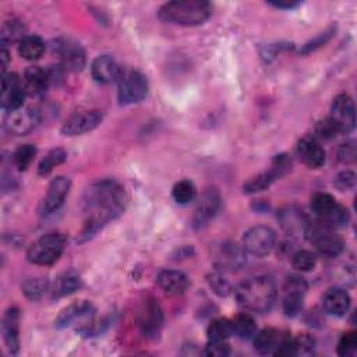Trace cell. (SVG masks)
<instances>
[{
    "label": "cell",
    "mask_w": 357,
    "mask_h": 357,
    "mask_svg": "<svg viewBox=\"0 0 357 357\" xmlns=\"http://www.w3.org/2000/svg\"><path fill=\"white\" fill-rule=\"evenodd\" d=\"M127 202V192L117 181L107 178L91 184L82 197L85 222L77 241L89 240L107 222L119 218L126 211Z\"/></svg>",
    "instance_id": "cell-1"
},
{
    "label": "cell",
    "mask_w": 357,
    "mask_h": 357,
    "mask_svg": "<svg viewBox=\"0 0 357 357\" xmlns=\"http://www.w3.org/2000/svg\"><path fill=\"white\" fill-rule=\"evenodd\" d=\"M237 304L248 312L264 314L276 300V286L268 276H255L241 282L234 289Z\"/></svg>",
    "instance_id": "cell-2"
},
{
    "label": "cell",
    "mask_w": 357,
    "mask_h": 357,
    "mask_svg": "<svg viewBox=\"0 0 357 357\" xmlns=\"http://www.w3.org/2000/svg\"><path fill=\"white\" fill-rule=\"evenodd\" d=\"M212 14V6L202 0L169 1L159 8V18L165 22L194 26L201 25Z\"/></svg>",
    "instance_id": "cell-3"
},
{
    "label": "cell",
    "mask_w": 357,
    "mask_h": 357,
    "mask_svg": "<svg viewBox=\"0 0 357 357\" xmlns=\"http://www.w3.org/2000/svg\"><path fill=\"white\" fill-rule=\"evenodd\" d=\"M95 307L91 301L79 300L64 307L54 319V326L59 329L67 328L77 322V331L84 335H91L98 331L95 324Z\"/></svg>",
    "instance_id": "cell-4"
},
{
    "label": "cell",
    "mask_w": 357,
    "mask_h": 357,
    "mask_svg": "<svg viewBox=\"0 0 357 357\" xmlns=\"http://www.w3.org/2000/svg\"><path fill=\"white\" fill-rule=\"evenodd\" d=\"M311 211L315 215V220L332 229L344 227L350 220L347 208L339 204L328 192H315L311 197Z\"/></svg>",
    "instance_id": "cell-5"
},
{
    "label": "cell",
    "mask_w": 357,
    "mask_h": 357,
    "mask_svg": "<svg viewBox=\"0 0 357 357\" xmlns=\"http://www.w3.org/2000/svg\"><path fill=\"white\" fill-rule=\"evenodd\" d=\"M304 237L314 245V248L326 257H337L344 248L343 238L335 229L318 222H307L304 227Z\"/></svg>",
    "instance_id": "cell-6"
},
{
    "label": "cell",
    "mask_w": 357,
    "mask_h": 357,
    "mask_svg": "<svg viewBox=\"0 0 357 357\" xmlns=\"http://www.w3.org/2000/svg\"><path fill=\"white\" fill-rule=\"evenodd\" d=\"M66 237L61 233H46L36 238L26 250V258L35 265H52L63 254Z\"/></svg>",
    "instance_id": "cell-7"
},
{
    "label": "cell",
    "mask_w": 357,
    "mask_h": 357,
    "mask_svg": "<svg viewBox=\"0 0 357 357\" xmlns=\"http://www.w3.org/2000/svg\"><path fill=\"white\" fill-rule=\"evenodd\" d=\"M149 84L146 77L137 70L123 71L117 81V99L123 106L144 100L148 95Z\"/></svg>",
    "instance_id": "cell-8"
},
{
    "label": "cell",
    "mask_w": 357,
    "mask_h": 357,
    "mask_svg": "<svg viewBox=\"0 0 357 357\" xmlns=\"http://www.w3.org/2000/svg\"><path fill=\"white\" fill-rule=\"evenodd\" d=\"M276 243L275 231L268 226H254L243 236V248L254 257H265L271 254Z\"/></svg>",
    "instance_id": "cell-9"
},
{
    "label": "cell",
    "mask_w": 357,
    "mask_h": 357,
    "mask_svg": "<svg viewBox=\"0 0 357 357\" xmlns=\"http://www.w3.org/2000/svg\"><path fill=\"white\" fill-rule=\"evenodd\" d=\"M163 324V312L159 303L153 297L142 301L138 311V326L142 335L148 339H156L160 335Z\"/></svg>",
    "instance_id": "cell-10"
},
{
    "label": "cell",
    "mask_w": 357,
    "mask_h": 357,
    "mask_svg": "<svg viewBox=\"0 0 357 357\" xmlns=\"http://www.w3.org/2000/svg\"><path fill=\"white\" fill-rule=\"evenodd\" d=\"M102 119H103V114L100 110H96V109L79 110L70 114L64 120L60 131L63 135H67V137L82 135L85 132L95 130L100 124Z\"/></svg>",
    "instance_id": "cell-11"
},
{
    "label": "cell",
    "mask_w": 357,
    "mask_h": 357,
    "mask_svg": "<svg viewBox=\"0 0 357 357\" xmlns=\"http://www.w3.org/2000/svg\"><path fill=\"white\" fill-rule=\"evenodd\" d=\"M328 117L339 134L350 132L356 126V110L353 99L347 93L337 95L332 102Z\"/></svg>",
    "instance_id": "cell-12"
},
{
    "label": "cell",
    "mask_w": 357,
    "mask_h": 357,
    "mask_svg": "<svg viewBox=\"0 0 357 357\" xmlns=\"http://www.w3.org/2000/svg\"><path fill=\"white\" fill-rule=\"evenodd\" d=\"M26 93L22 86V79L15 73H6L1 78V107L11 112L22 107Z\"/></svg>",
    "instance_id": "cell-13"
},
{
    "label": "cell",
    "mask_w": 357,
    "mask_h": 357,
    "mask_svg": "<svg viewBox=\"0 0 357 357\" xmlns=\"http://www.w3.org/2000/svg\"><path fill=\"white\" fill-rule=\"evenodd\" d=\"M40 121L39 113L32 107H20L8 112L4 127L10 134L25 135L31 132Z\"/></svg>",
    "instance_id": "cell-14"
},
{
    "label": "cell",
    "mask_w": 357,
    "mask_h": 357,
    "mask_svg": "<svg viewBox=\"0 0 357 357\" xmlns=\"http://www.w3.org/2000/svg\"><path fill=\"white\" fill-rule=\"evenodd\" d=\"M70 188H71L70 178H67L64 176L54 177L49 183L46 195L42 201V206H40L42 213L43 215H52L56 211H59L60 206L64 204V199L68 195Z\"/></svg>",
    "instance_id": "cell-15"
},
{
    "label": "cell",
    "mask_w": 357,
    "mask_h": 357,
    "mask_svg": "<svg viewBox=\"0 0 357 357\" xmlns=\"http://www.w3.org/2000/svg\"><path fill=\"white\" fill-rule=\"evenodd\" d=\"M54 52L60 59L61 67L68 71H79L85 66L84 49L70 39H59L54 45Z\"/></svg>",
    "instance_id": "cell-16"
},
{
    "label": "cell",
    "mask_w": 357,
    "mask_h": 357,
    "mask_svg": "<svg viewBox=\"0 0 357 357\" xmlns=\"http://www.w3.org/2000/svg\"><path fill=\"white\" fill-rule=\"evenodd\" d=\"M219 206H220L219 192L215 188L205 190L195 208V213L192 216V226L195 229H201L206 226L218 213Z\"/></svg>",
    "instance_id": "cell-17"
},
{
    "label": "cell",
    "mask_w": 357,
    "mask_h": 357,
    "mask_svg": "<svg viewBox=\"0 0 357 357\" xmlns=\"http://www.w3.org/2000/svg\"><path fill=\"white\" fill-rule=\"evenodd\" d=\"M296 155L308 167H321L325 162V151L315 137H303L296 145Z\"/></svg>",
    "instance_id": "cell-18"
},
{
    "label": "cell",
    "mask_w": 357,
    "mask_h": 357,
    "mask_svg": "<svg viewBox=\"0 0 357 357\" xmlns=\"http://www.w3.org/2000/svg\"><path fill=\"white\" fill-rule=\"evenodd\" d=\"M121 73H123V70L120 68L117 61L109 54L98 56L96 59H93V61L91 64L92 78L96 82L103 84V85L117 82Z\"/></svg>",
    "instance_id": "cell-19"
},
{
    "label": "cell",
    "mask_w": 357,
    "mask_h": 357,
    "mask_svg": "<svg viewBox=\"0 0 357 357\" xmlns=\"http://www.w3.org/2000/svg\"><path fill=\"white\" fill-rule=\"evenodd\" d=\"M50 84L52 78L49 70H45L39 66H32L24 71L22 86L25 89V93L29 96L43 95Z\"/></svg>",
    "instance_id": "cell-20"
},
{
    "label": "cell",
    "mask_w": 357,
    "mask_h": 357,
    "mask_svg": "<svg viewBox=\"0 0 357 357\" xmlns=\"http://www.w3.org/2000/svg\"><path fill=\"white\" fill-rule=\"evenodd\" d=\"M215 261L219 268L234 271L244 265L245 251L236 243L225 241L219 245L216 255H215Z\"/></svg>",
    "instance_id": "cell-21"
},
{
    "label": "cell",
    "mask_w": 357,
    "mask_h": 357,
    "mask_svg": "<svg viewBox=\"0 0 357 357\" xmlns=\"http://www.w3.org/2000/svg\"><path fill=\"white\" fill-rule=\"evenodd\" d=\"M1 331L7 351L11 356L17 354L20 350V314L15 307H11L6 311L3 317Z\"/></svg>",
    "instance_id": "cell-22"
},
{
    "label": "cell",
    "mask_w": 357,
    "mask_h": 357,
    "mask_svg": "<svg viewBox=\"0 0 357 357\" xmlns=\"http://www.w3.org/2000/svg\"><path fill=\"white\" fill-rule=\"evenodd\" d=\"M158 286L167 296L183 294L188 287V278L184 272L177 269H163L156 276Z\"/></svg>",
    "instance_id": "cell-23"
},
{
    "label": "cell",
    "mask_w": 357,
    "mask_h": 357,
    "mask_svg": "<svg viewBox=\"0 0 357 357\" xmlns=\"http://www.w3.org/2000/svg\"><path fill=\"white\" fill-rule=\"evenodd\" d=\"M350 296L342 287H331L322 296V308L333 317L344 315L350 308Z\"/></svg>",
    "instance_id": "cell-24"
},
{
    "label": "cell",
    "mask_w": 357,
    "mask_h": 357,
    "mask_svg": "<svg viewBox=\"0 0 357 357\" xmlns=\"http://www.w3.org/2000/svg\"><path fill=\"white\" fill-rule=\"evenodd\" d=\"M81 278L75 271H66L60 273L50 287L53 298H60L75 293L81 287Z\"/></svg>",
    "instance_id": "cell-25"
},
{
    "label": "cell",
    "mask_w": 357,
    "mask_h": 357,
    "mask_svg": "<svg viewBox=\"0 0 357 357\" xmlns=\"http://www.w3.org/2000/svg\"><path fill=\"white\" fill-rule=\"evenodd\" d=\"M282 335H283L282 331H278L273 328H264L261 331H257V333L252 337L255 351L262 356L273 354Z\"/></svg>",
    "instance_id": "cell-26"
},
{
    "label": "cell",
    "mask_w": 357,
    "mask_h": 357,
    "mask_svg": "<svg viewBox=\"0 0 357 357\" xmlns=\"http://www.w3.org/2000/svg\"><path fill=\"white\" fill-rule=\"evenodd\" d=\"M45 52V42L38 35H25L18 42V53L22 59L33 61L42 57Z\"/></svg>",
    "instance_id": "cell-27"
},
{
    "label": "cell",
    "mask_w": 357,
    "mask_h": 357,
    "mask_svg": "<svg viewBox=\"0 0 357 357\" xmlns=\"http://www.w3.org/2000/svg\"><path fill=\"white\" fill-rule=\"evenodd\" d=\"M230 324H231L233 335L240 339H252L254 335L257 333L255 321L247 312L236 315L233 319H230Z\"/></svg>",
    "instance_id": "cell-28"
},
{
    "label": "cell",
    "mask_w": 357,
    "mask_h": 357,
    "mask_svg": "<svg viewBox=\"0 0 357 357\" xmlns=\"http://www.w3.org/2000/svg\"><path fill=\"white\" fill-rule=\"evenodd\" d=\"M172 197L178 205H187L197 198V188L191 180L183 178L173 185Z\"/></svg>",
    "instance_id": "cell-29"
},
{
    "label": "cell",
    "mask_w": 357,
    "mask_h": 357,
    "mask_svg": "<svg viewBox=\"0 0 357 357\" xmlns=\"http://www.w3.org/2000/svg\"><path fill=\"white\" fill-rule=\"evenodd\" d=\"M67 159V152L61 148H54L50 149L39 162L38 165V173L40 176L49 174L56 166L61 165Z\"/></svg>",
    "instance_id": "cell-30"
},
{
    "label": "cell",
    "mask_w": 357,
    "mask_h": 357,
    "mask_svg": "<svg viewBox=\"0 0 357 357\" xmlns=\"http://www.w3.org/2000/svg\"><path fill=\"white\" fill-rule=\"evenodd\" d=\"M49 290V282L46 278H28L22 283V293L29 300H39Z\"/></svg>",
    "instance_id": "cell-31"
},
{
    "label": "cell",
    "mask_w": 357,
    "mask_h": 357,
    "mask_svg": "<svg viewBox=\"0 0 357 357\" xmlns=\"http://www.w3.org/2000/svg\"><path fill=\"white\" fill-rule=\"evenodd\" d=\"M231 335V324L226 318H216L206 328L208 340H227Z\"/></svg>",
    "instance_id": "cell-32"
},
{
    "label": "cell",
    "mask_w": 357,
    "mask_h": 357,
    "mask_svg": "<svg viewBox=\"0 0 357 357\" xmlns=\"http://www.w3.org/2000/svg\"><path fill=\"white\" fill-rule=\"evenodd\" d=\"M25 26L20 20H10L3 24L1 28V45L11 43V42H20L25 36Z\"/></svg>",
    "instance_id": "cell-33"
},
{
    "label": "cell",
    "mask_w": 357,
    "mask_h": 357,
    "mask_svg": "<svg viewBox=\"0 0 357 357\" xmlns=\"http://www.w3.org/2000/svg\"><path fill=\"white\" fill-rule=\"evenodd\" d=\"M276 178H279V177H278L276 173L269 167L266 172H262V173H259L258 176L250 178V180L244 184V192L252 194V192L264 191V190L268 188Z\"/></svg>",
    "instance_id": "cell-34"
},
{
    "label": "cell",
    "mask_w": 357,
    "mask_h": 357,
    "mask_svg": "<svg viewBox=\"0 0 357 357\" xmlns=\"http://www.w3.org/2000/svg\"><path fill=\"white\" fill-rule=\"evenodd\" d=\"M36 156V146L32 144L20 145L13 153V162L18 170H26Z\"/></svg>",
    "instance_id": "cell-35"
},
{
    "label": "cell",
    "mask_w": 357,
    "mask_h": 357,
    "mask_svg": "<svg viewBox=\"0 0 357 357\" xmlns=\"http://www.w3.org/2000/svg\"><path fill=\"white\" fill-rule=\"evenodd\" d=\"M291 265L300 272H310L317 265V257L308 250H298L291 255Z\"/></svg>",
    "instance_id": "cell-36"
},
{
    "label": "cell",
    "mask_w": 357,
    "mask_h": 357,
    "mask_svg": "<svg viewBox=\"0 0 357 357\" xmlns=\"http://www.w3.org/2000/svg\"><path fill=\"white\" fill-rule=\"evenodd\" d=\"M307 222L308 220L305 219V216L300 211H294L293 208L282 213V225L291 233H294L296 230H303L304 233V227Z\"/></svg>",
    "instance_id": "cell-37"
},
{
    "label": "cell",
    "mask_w": 357,
    "mask_h": 357,
    "mask_svg": "<svg viewBox=\"0 0 357 357\" xmlns=\"http://www.w3.org/2000/svg\"><path fill=\"white\" fill-rule=\"evenodd\" d=\"M304 296L300 293H284L283 297V311L289 317H296L301 312L304 305Z\"/></svg>",
    "instance_id": "cell-38"
},
{
    "label": "cell",
    "mask_w": 357,
    "mask_h": 357,
    "mask_svg": "<svg viewBox=\"0 0 357 357\" xmlns=\"http://www.w3.org/2000/svg\"><path fill=\"white\" fill-rule=\"evenodd\" d=\"M357 351V333L354 331L343 333L337 343V354L342 357L354 356Z\"/></svg>",
    "instance_id": "cell-39"
},
{
    "label": "cell",
    "mask_w": 357,
    "mask_h": 357,
    "mask_svg": "<svg viewBox=\"0 0 357 357\" xmlns=\"http://www.w3.org/2000/svg\"><path fill=\"white\" fill-rule=\"evenodd\" d=\"M294 344V356H308L314 353L315 340L312 336L307 333H301L297 337H293Z\"/></svg>",
    "instance_id": "cell-40"
},
{
    "label": "cell",
    "mask_w": 357,
    "mask_h": 357,
    "mask_svg": "<svg viewBox=\"0 0 357 357\" xmlns=\"http://www.w3.org/2000/svg\"><path fill=\"white\" fill-rule=\"evenodd\" d=\"M357 183V176L354 172L351 170H343L340 173H337L335 176L333 180V185L339 190V191H349L353 190L356 187Z\"/></svg>",
    "instance_id": "cell-41"
},
{
    "label": "cell",
    "mask_w": 357,
    "mask_h": 357,
    "mask_svg": "<svg viewBox=\"0 0 357 357\" xmlns=\"http://www.w3.org/2000/svg\"><path fill=\"white\" fill-rule=\"evenodd\" d=\"M205 354L211 357H225L230 354V347L226 340H208Z\"/></svg>",
    "instance_id": "cell-42"
},
{
    "label": "cell",
    "mask_w": 357,
    "mask_h": 357,
    "mask_svg": "<svg viewBox=\"0 0 357 357\" xmlns=\"http://www.w3.org/2000/svg\"><path fill=\"white\" fill-rule=\"evenodd\" d=\"M211 289L219 294V296H227L231 291L230 283L220 275V273H212L208 279Z\"/></svg>",
    "instance_id": "cell-43"
},
{
    "label": "cell",
    "mask_w": 357,
    "mask_h": 357,
    "mask_svg": "<svg viewBox=\"0 0 357 357\" xmlns=\"http://www.w3.org/2000/svg\"><path fill=\"white\" fill-rule=\"evenodd\" d=\"M307 289H308V284L307 282L301 278V276H289L284 282V286H283V291L284 293H300V294H305L307 293Z\"/></svg>",
    "instance_id": "cell-44"
},
{
    "label": "cell",
    "mask_w": 357,
    "mask_h": 357,
    "mask_svg": "<svg viewBox=\"0 0 357 357\" xmlns=\"http://www.w3.org/2000/svg\"><path fill=\"white\" fill-rule=\"evenodd\" d=\"M271 169L276 173L278 177H282L283 174H286V173L291 169V159H290L286 153L276 155V156L272 159Z\"/></svg>",
    "instance_id": "cell-45"
},
{
    "label": "cell",
    "mask_w": 357,
    "mask_h": 357,
    "mask_svg": "<svg viewBox=\"0 0 357 357\" xmlns=\"http://www.w3.org/2000/svg\"><path fill=\"white\" fill-rule=\"evenodd\" d=\"M333 32H335V28H329V29H326L325 32L319 33L318 36H315L314 39H311L310 42H307V43L303 46V49H301L300 52H301V53H308V52L315 50L317 47H319V46L325 45V43L332 38Z\"/></svg>",
    "instance_id": "cell-46"
},
{
    "label": "cell",
    "mask_w": 357,
    "mask_h": 357,
    "mask_svg": "<svg viewBox=\"0 0 357 357\" xmlns=\"http://www.w3.org/2000/svg\"><path fill=\"white\" fill-rule=\"evenodd\" d=\"M315 132H317V137L319 138H324V139H329V138H333L337 132L336 127L333 126V123L329 120V117L326 116L325 119H322L317 127H315Z\"/></svg>",
    "instance_id": "cell-47"
},
{
    "label": "cell",
    "mask_w": 357,
    "mask_h": 357,
    "mask_svg": "<svg viewBox=\"0 0 357 357\" xmlns=\"http://www.w3.org/2000/svg\"><path fill=\"white\" fill-rule=\"evenodd\" d=\"M356 158V145L354 141H349L346 144H343L339 149V159L344 163H350L353 162Z\"/></svg>",
    "instance_id": "cell-48"
},
{
    "label": "cell",
    "mask_w": 357,
    "mask_h": 357,
    "mask_svg": "<svg viewBox=\"0 0 357 357\" xmlns=\"http://www.w3.org/2000/svg\"><path fill=\"white\" fill-rule=\"evenodd\" d=\"M269 6L280 10H291L298 7L301 3L300 1H293V0H276V1H268Z\"/></svg>",
    "instance_id": "cell-49"
},
{
    "label": "cell",
    "mask_w": 357,
    "mask_h": 357,
    "mask_svg": "<svg viewBox=\"0 0 357 357\" xmlns=\"http://www.w3.org/2000/svg\"><path fill=\"white\" fill-rule=\"evenodd\" d=\"M0 56H1V71H3V74H6V68L8 67V61H10V53L6 47V45H1Z\"/></svg>",
    "instance_id": "cell-50"
}]
</instances>
